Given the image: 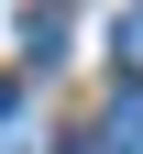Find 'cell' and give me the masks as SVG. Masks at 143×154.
Returning a JSON list of instances; mask_svg holds the SVG:
<instances>
[{"label": "cell", "mask_w": 143, "mask_h": 154, "mask_svg": "<svg viewBox=\"0 0 143 154\" xmlns=\"http://www.w3.org/2000/svg\"><path fill=\"white\" fill-rule=\"evenodd\" d=\"M99 154H143V88H110V121H99Z\"/></svg>", "instance_id": "1"}, {"label": "cell", "mask_w": 143, "mask_h": 154, "mask_svg": "<svg viewBox=\"0 0 143 154\" xmlns=\"http://www.w3.org/2000/svg\"><path fill=\"white\" fill-rule=\"evenodd\" d=\"M22 44H33V66H55L66 55V11H22Z\"/></svg>", "instance_id": "2"}, {"label": "cell", "mask_w": 143, "mask_h": 154, "mask_svg": "<svg viewBox=\"0 0 143 154\" xmlns=\"http://www.w3.org/2000/svg\"><path fill=\"white\" fill-rule=\"evenodd\" d=\"M121 44H132V66H143V11H121Z\"/></svg>", "instance_id": "3"}]
</instances>
